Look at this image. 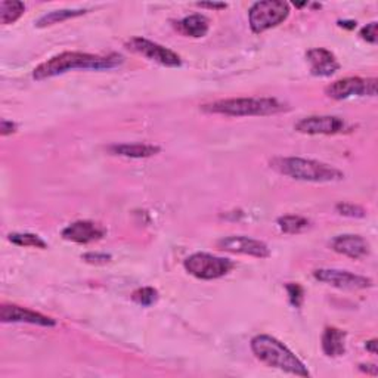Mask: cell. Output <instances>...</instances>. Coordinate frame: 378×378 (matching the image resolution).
Returning a JSON list of instances; mask_svg holds the SVG:
<instances>
[{"mask_svg": "<svg viewBox=\"0 0 378 378\" xmlns=\"http://www.w3.org/2000/svg\"><path fill=\"white\" fill-rule=\"evenodd\" d=\"M285 288H287L290 303L293 304L294 307H300L303 303V299H304V290L302 288V285L290 282L285 285Z\"/></svg>", "mask_w": 378, "mask_h": 378, "instance_id": "obj_25", "label": "cell"}, {"mask_svg": "<svg viewBox=\"0 0 378 378\" xmlns=\"http://www.w3.org/2000/svg\"><path fill=\"white\" fill-rule=\"evenodd\" d=\"M15 132H16V125L13 122H9V120H2V123H0V133H2V136H8Z\"/></svg>", "mask_w": 378, "mask_h": 378, "instance_id": "obj_28", "label": "cell"}, {"mask_svg": "<svg viewBox=\"0 0 378 378\" xmlns=\"http://www.w3.org/2000/svg\"><path fill=\"white\" fill-rule=\"evenodd\" d=\"M336 210L341 216H348V217L360 219V217L367 216V212L362 207H360V205H356V204H352V202H338L336 205Z\"/></svg>", "mask_w": 378, "mask_h": 378, "instance_id": "obj_24", "label": "cell"}, {"mask_svg": "<svg viewBox=\"0 0 378 378\" xmlns=\"http://www.w3.org/2000/svg\"><path fill=\"white\" fill-rule=\"evenodd\" d=\"M331 248L350 259L359 260L370 254V244L359 235H338L331 241Z\"/></svg>", "mask_w": 378, "mask_h": 378, "instance_id": "obj_15", "label": "cell"}, {"mask_svg": "<svg viewBox=\"0 0 378 378\" xmlns=\"http://www.w3.org/2000/svg\"><path fill=\"white\" fill-rule=\"evenodd\" d=\"M345 129L346 123L336 115L304 117L294 125V130L303 134H337Z\"/></svg>", "mask_w": 378, "mask_h": 378, "instance_id": "obj_11", "label": "cell"}, {"mask_svg": "<svg viewBox=\"0 0 378 378\" xmlns=\"http://www.w3.org/2000/svg\"><path fill=\"white\" fill-rule=\"evenodd\" d=\"M81 259L86 263H91V265H105L108 262H111V254L107 253H86L81 256Z\"/></svg>", "mask_w": 378, "mask_h": 378, "instance_id": "obj_27", "label": "cell"}, {"mask_svg": "<svg viewBox=\"0 0 378 378\" xmlns=\"http://www.w3.org/2000/svg\"><path fill=\"white\" fill-rule=\"evenodd\" d=\"M9 241L20 247H34V248H47V244L36 234H11Z\"/></svg>", "mask_w": 378, "mask_h": 378, "instance_id": "obj_22", "label": "cell"}, {"mask_svg": "<svg viewBox=\"0 0 378 378\" xmlns=\"http://www.w3.org/2000/svg\"><path fill=\"white\" fill-rule=\"evenodd\" d=\"M84 13H86L84 9H61V11H52V12H49V13H45L42 16V18H39V21L36 23V27L38 28H45V27H49V25L64 23L67 20L76 18V16H81Z\"/></svg>", "mask_w": 378, "mask_h": 378, "instance_id": "obj_19", "label": "cell"}, {"mask_svg": "<svg viewBox=\"0 0 378 378\" xmlns=\"http://www.w3.org/2000/svg\"><path fill=\"white\" fill-rule=\"evenodd\" d=\"M183 266L193 277L204 281H212L225 277L235 265L229 259H225V257H217L209 253H195L186 257Z\"/></svg>", "mask_w": 378, "mask_h": 378, "instance_id": "obj_6", "label": "cell"}, {"mask_svg": "<svg viewBox=\"0 0 378 378\" xmlns=\"http://www.w3.org/2000/svg\"><path fill=\"white\" fill-rule=\"evenodd\" d=\"M346 333L334 326H328L322 336V350L326 356L338 357L346 352Z\"/></svg>", "mask_w": 378, "mask_h": 378, "instance_id": "obj_17", "label": "cell"}, {"mask_svg": "<svg viewBox=\"0 0 378 378\" xmlns=\"http://www.w3.org/2000/svg\"><path fill=\"white\" fill-rule=\"evenodd\" d=\"M338 25L349 28V30H353L356 27V21H338Z\"/></svg>", "mask_w": 378, "mask_h": 378, "instance_id": "obj_32", "label": "cell"}, {"mask_svg": "<svg viewBox=\"0 0 378 378\" xmlns=\"http://www.w3.org/2000/svg\"><path fill=\"white\" fill-rule=\"evenodd\" d=\"M197 6L207 8V9H216V11L228 8L227 4H217V2H200V4H197Z\"/></svg>", "mask_w": 378, "mask_h": 378, "instance_id": "obj_29", "label": "cell"}, {"mask_svg": "<svg viewBox=\"0 0 378 378\" xmlns=\"http://www.w3.org/2000/svg\"><path fill=\"white\" fill-rule=\"evenodd\" d=\"M270 167L277 170L280 175L302 182L328 183L345 178L341 170L330 164L300 157H277L270 160Z\"/></svg>", "mask_w": 378, "mask_h": 378, "instance_id": "obj_3", "label": "cell"}, {"mask_svg": "<svg viewBox=\"0 0 378 378\" xmlns=\"http://www.w3.org/2000/svg\"><path fill=\"white\" fill-rule=\"evenodd\" d=\"M290 4L282 0H263L256 2L248 11V24L254 34H262L278 27L290 16Z\"/></svg>", "mask_w": 378, "mask_h": 378, "instance_id": "obj_5", "label": "cell"}, {"mask_svg": "<svg viewBox=\"0 0 378 378\" xmlns=\"http://www.w3.org/2000/svg\"><path fill=\"white\" fill-rule=\"evenodd\" d=\"M314 277L319 282L328 284L340 290H365L374 285L372 280L367 277H360V275L338 269H316L314 272Z\"/></svg>", "mask_w": 378, "mask_h": 378, "instance_id": "obj_9", "label": "cell"}, {"mask_svg": "<svg viewBox=\"0 0 378 378\" xmlns=\"http://www.w3.org/2000/svg\"><path fill=\"white\" fill-rule=\"evenodd\" d=\"M25 12V5L23 2H9V0H4L0 2V23L4 25H9L18 21Z\"/></svg>", "mask_w": 378, "mask_h": 378, "instance_id": "obj_20", "label": "cell"}, {"mask_svg": "<svg viewBox=\"0 0 378 378\" xmlns=\"http://www.w3.org/2000/svg\"><path fill=\"white\" fill-rule=\"evenodd\" d=\"M359 368H360V371H364V372L371 374V375H377L378 374V368L375 365H371V364H368V365H359Z\"/></svg>", "mask_w": 378, "mask_h": 378, "instance_id": "obj_30", "label": "cell"}, {"mask_svg": "<svg viewBox=\"0 0 378 378\" xmlns=\"http://www.w3.org/2000/svg\"><path fill=\"white\" fill-rule=\"evenodd\" d=\"M123 62V57L118 54L102 57L83 52H64L40 64L33 71V79L42 81L65 74L71 70H113V68L120 67Z\"/></svg>", "mask_w": 378, "mask_h": 378, "instance_id": "obj_1", "label": "cell"}, {"mask_svg": "<svg viewBox=\"0 0 378 378\" xmlns=\"http://www.w3.org/2000/svg\"><path fill=\"white\" fill-rule=\"evenodd\" d=\"M108 152L127 159H148L159 154L160 147L149 144H114L108 147Z\"/></svg>", "mask_w": 378, "mask_h": 378, "instance_id": "obj_16", "label": "cell"}, {"mask_svg": "<svg viewBox=\"0 0 378 378\" xmlns=\"http://www.w3.org/2000/svg\"><path fill=\"white\" fill-rule=\"evenodd\" d=\"M132 300L142 307H149L159 300V291L152 287H142L133 291Z\"/></svg>", "mask_w": 378, "mask_h": 378, "instance_id": "obj_23", "label": "cell"}, {"mask_svg": "<svg viewBox=\"0 0 378 378\" xmlns=\"http://www.w3.org/2000/svg\"><path fill=\"white\" fill-rule=\"evenodd\" d=\"M359 36L371 45H377V42H378V24L377 23L367 24L362 30H360Z\"/></svg>", "mask_w": 378, "mask_h": 378, "instance_id": "obj_26", "label": "cell"}, {"mask_svg": "<svg viewBox=\"0 0 378 378\" xmlns=\"http://www.w3.org/2000/svg\"><path fill=\"white\" fill-rule=\"evenodd\" d=\"M178 28L181 33L185 34V36L200 39V38H204L205 34L209 33L210 23L204 15L194 13V15L185 16L183 20H181L178 23Z\"/></svg>", "mask_w": 378, "mask_h": 378, "instance_id": "obj_18", "label": "cell"}, {"mask_svg": "<svg viewBox=\"0 0 378 378\" xmlns=\"http://www.w3.org/2000/svg\"><path fill=\"white\" fill-rule=\"evenodd\" d=\"M127 49H130L132 52L134 54H139L154 62H157L160 65L164 67H171V68H176L182 65V59L181 57L173 52V50H170L156 42H151L148 39L144 38H133L126 43Z\"/></svg>", "mask_w": 378, "mask_h": 378, "instance_id": "obj_8", "label": "cell"}, {"mask_svg": "<svg viewBox=\"0 0 378 378\" xmlns=\"http://www.w3.org/2000/svg\"><path fill=\"white\" fill-rule=\"evenodd\" d=\"M278 227L284 234H290V235H294V234H300L304 229L309 228V220L303 216H297V214H287V216H281L278 220Z\"/></svg>", "mask_w": 378, "mask_h": 378, "instance_id": "obj_21", "label": "cell"}, {"mask_svg": "<svg viewBox=\"0 0 378 378\" xmlns=\"http://www.w3.org/2000/svg\"><path fill=\"white\" fill-rule=\"evenodd\" d=\"M306 59L311 64V73L316 77H330L340 70V62L328 49L315 47L306 52Z\"/></svg>", "mask_w": 378, "mask_h": 378, "instance_id": "obj_14", "label": "cell"}, {"mask_svg": "<svg viewBox=\"0 0 378 378\" xmlns=\"http://www.w3.org/2000/svg\"><path fill=\"white\" fill-rule=\"evenodd\" d=\"M378 80L362 77H346L333 81L325 88L326 96L336 101H343L352 96H375Z\"/></svg>", "mask_w": 378, "mask_h": 378, "instance_id": "obj_7", "label": "cell"}, {"mask_svg": "<svg viewBox=\"0 0 378 378\" xmlns=\"http://www.w3.org/2000/svg\"><path fill=\"white\" fill-rule=\"evenodd\" d=\"M107 229L92 220H77L62 231V238L76 244H89L105 236Z\"/></svg>", "mask_w": 378, "mask_h": 378, "instance_id": "obj_12", "label": "cell"}, {"mask_svg": "<svg viewBox=\"0 0 378 378\" xmlns=\"http://www.w3.org/2000/svg\"><path fill=\"white\" fill-rule=\"evenodd\" d=\"M217 248L234 254H246L257 257V259H268L270 256V250L263 241L244 235H232L220 238L217 241Z\"/></svg>", "mask_w": 378, "mask_h": 378, "instance_id": "obj_10", "label": "cell"}, {"mask_svg": "<svg viewBox=\"0 0 378 378\" xmlns=\"http://www.w3.org/2000/svg\"><path fill=\"white\" fill-rule=\"evenodd\" d=\"M209 114L228 117H265L287 111L288 107L277 98H236L210 102L201 107Z\"/></svg>", "mask_w": 378, "mask_h": 378, "instance_id": "obj_4", "label": "cell"}, {"mask_svg": "<svg viewBox=\"0 0 378 378\" xmlns=\"http://www.w3.org/2000/svg\"><path fill=\"white\" fill-rule=\"evenodd\" d=\"M250 348L260 362L272 368H278L284 372L304 378L311 375L307 367L278 338L266 334L256 336L251 338Z\"/></svg>", "mask_w": 378, "mask_h": 378, "instance_id": "obj_2", "label": "cell"}, {"mask_svg": "<svg viewBox=\"0 0 378 378\" xmlns=\"http://www.w3.org/2000/svg\"><path fill=\"white\" fill-rule=\"evenodd\" d=\"M365 348H367V350H368V352H371L372 355H377V340L374 338V340H370V341H367Z\"/></svg>", "mask_w": 378, "mask_h": 378, "instance_id": "obj_31", "label": "cell"}, {"mask_svg": "<svg viewBox=\"0 0 378 378\" xmlns=\"http://www.w3.org/2000/svg\"><path fill=\"white\" fill-rule=\"evenodd\" d=\"M0 321H2L4 323H8V322L31 323V325H39V326H47V328L57 325L55 319L42 315L39 312L30 311V309L16 306V304L0 306Z\"/></svg>", "mask_w": 378, "mask_h": 378, "instance_id": "obj_13", "label": "cell"}]
</instances>
